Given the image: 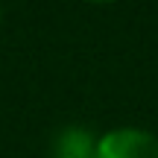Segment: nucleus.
I'll return each mask as SVG.
<instances>
[{
  "label": "nucleus",
  "instance_id": "f257e3e1",
  "mask_svg": "<svg viewBox=\"0 0 158 158\" xmlns=\"http://www.w3.org/2000/svg\"><path fill=\"white\" fill-rule=\"evenodd\" d=\"M94 158H158V138L147 129H111L97 138Z\"/></svg>",
  "mask_w": 158,
  "mask_h": 158
},
{
  "label": "nucleus",
  "instance_id": "f03ea898",
  "mask_svg": "<svg viewBox=\"0 0 158 158\" xmlns=\"http://www.w3.org/2000/svg\"><path fill=\"white\" fill-rule=\"evenodd\" d=\"M97 138L85 126H64L50 141V158H94Z\"/></svg>",
  "mask_w": 158,
  "mask_h": 158
},
{
  "label": "nucleus",
  "instance_id": "7ed1b4c3",
  "mask_svg": "<svg viewBox=\"0 0 158 158\" xmlns=\"http://www.w3.org/2000/svg\"><path fill=\"white\" fill-rule=\"evenodd\" d=\"M91 3H114V0H91Z\"/></svg>",
  "mask_w": 158,
  "mask_h": 158
},
{
  "label": "nucleus",
  "instance_id": "20e7f679",
  "mask_svg": "<svg viewBox=\"0 0 158 158\" xmlns=\"http://www.w3.org/2000/svg\"><path fill=\"white\" fill-rule=\"evenodd\" d=\"M0 23H3V12H0Z\"/></svg>",
  "mask_w": 158,
  "mask_h": 158
}]
</instances>
